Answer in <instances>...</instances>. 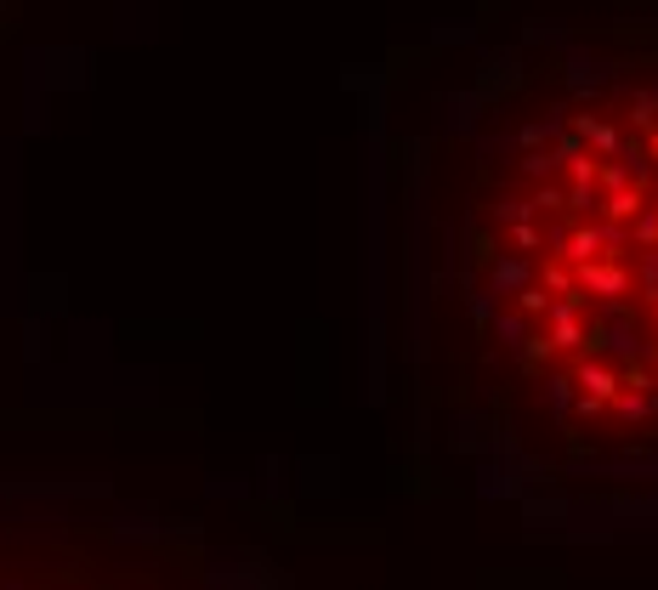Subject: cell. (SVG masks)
I'll return each mask as SVG.
<instances>
[{
    "label": "cell",
    "mask_w": 658,
    "mask_h": 590,
    "mask_svg": "<svg viewBox=\"0 0 658 590\" xmlns=\"http://www.w3.org/2000/svg\"><path fill=\"white\" fill-rule=\"evenodd\" d=\"M0 590H29V585H18V579H6V585H0Z\"/></svg>",
    "instance_id": "obj_1"
}]
</instances>
